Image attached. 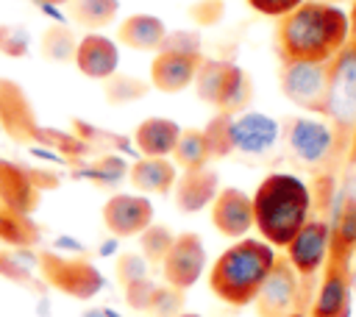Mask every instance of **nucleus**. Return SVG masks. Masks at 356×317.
Segmentation results:
<instances>
[{"label":"nucleus","instance_id":"nucleus-1","mask_svg":"<svg viewBox=\"0 0 356 317\" xmlns=\"http://www.w3.org/2000/svg\"><path fill=\"white\" fill-rule=\"evenodd\" d=\"M75 61L81 67L83 75H92V78H100V75H108L117 64V50L108 39L103 36H86L81 44H78V53H75Z\"/></svg>","mask_w":356,"mask_h":317},{"label":"nucleus","instance_id":"nucleus-2","mask_svg":"<svg viewBox=\"0 0 356 317\" xmlns=\"http://www.w3.org/2000/svg\"><path fill=\"white\" fill-rule=\"evenodd\" d=\"M236 133V145L248 153H259V150H267L273 142H275V122L270 117H261V114H248L245 120L236 122L234 128Z\"/></svg>","mask_w":356,"mask_h":317},{"label":"nucleus","instance_id":"nucleus-3","mask_svg":"<svg viewBox=\"0 0 356 317\" xmlns=\"http://www.w3.org/2000/svg\"><path fill=\"white\" fill-rule=\"evenodd\" d=\"M292 145L306 161H317L328 147V131L320 122H300L292 133Z\"/></svg>","mask_w":356,"mask_h":317},{"label":"nucleus","instance_id":"nucleus-4","mask_svg":"<svg viewBox=\"0 0 356 317\" xmlns=\"http://www.w3.org/2000/svg\"><path fill=\"white\" fill-rule=\"evenodd\" d=\"M334 95H337V103L334 108L348 117L353 108H356V64L348 61L342 70H339V81L334 83Z\"/></svg>","mask_w":356,"mask_h":317},{"label":"nucleus","instance_id":"nucleus-5","mask_svg":"<svg viewBox=\"0 0 356 317\" xmlns=\"http://www.w3.org/2000/svg\"><path fill=\"white\" fill-rule=\"evenodd\" d=\"M264 11H281V8H286V6H292L295 0H256Z\"/></svg>","mask_w":356,"mask_h":317},{"label":"nucleus","instance_id":"nucleus-6","mask_svg":"<svg viewBox=\"0 0 356 317\" xmlns=\"http://www.w3.org/2000/svg\"><path fill=\"white\" fill-rule=\"evenodd\" d=\"M42 3H64V0H42Z\"/></svg>","mask_w":356,"mask_h":317}]
</instances>
